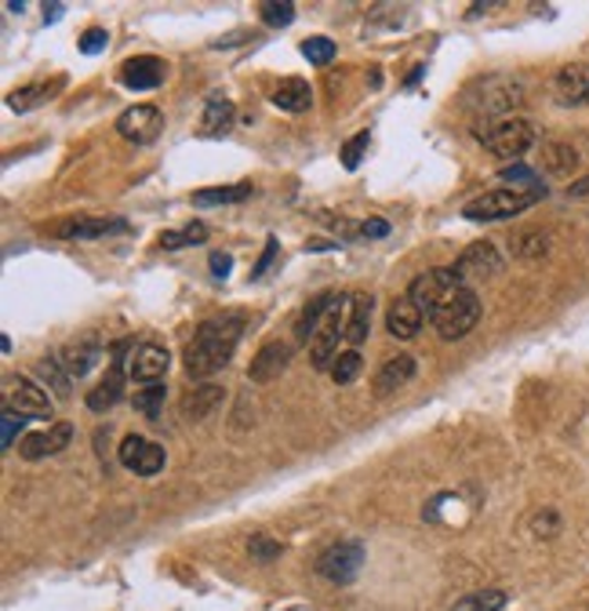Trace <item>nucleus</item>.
Returning a JSON list of instances; mask_svg holds the SVG:
<instances>
[{
	"mask_svg": "<svg viewBox=\"0 0 589 611\" xmlns=\"http://www.w3.org/2000/svg\"><path fill=\"white\" fill-rule=\"evenodd\" d=\"M165 401H168V390L160 382L157 386H143V390L135 393V411H143L146 419H160Z\"/></svg>",
	"mask_w": 589,
	"mask_h": 611,
	"instance_id": "473e14b6",
	"label": "nucleus"
},
{
	"mask_svg": "<svg viewBox=\"0 0 589 611\" xmlns=\"http://www.w3.org/2000/svg\"><path fill=\"white\" fill-rule=\"evenodd\" d=\"M524 98V87L513 84V81H492L484 87V98H481V109L484 114H509L513 106H520Z\"/></svg>",
	"mask_w": 589,
	"mask_h": 611,
	"instance_id": "393cba45",
	"label": "nucleus"
},
{
	"mask_svg": "<svg viewBox=\"0 0 589 611\" xmlns=\"http://www.w3.org/2000/svg\"><path fill=\"white\" fill-rule=\"evenodd\" d=\"M208 266H211V273H215L219 281H222V277H230V270H233V255H225V252H211Z\"/></svg>",
	"mask_w": 589,
	"mask_h": 611,
	"instance_id": "37998d69",
	"label": "nucleus"
},
{
	"mask_svg": "<svg viewBox=\"0 0 589 611\" xmlns=\"http://www.w3.org/2000/svg\"><path fill=\"white\" fill-rule=\"evenodd\" d=\"M0 426H4V436H0V447H8L15 444V436L22 433V426H27V415H19V411H11V408H4V415H0Z\"/></svg>",
	"mask_w": 589,
	"mask_h": 611,
	"instance_id": "ea45409f",
	"label": "nucleus"
},
{
	"mask_svg": "<svg viewBox=\"0 0 589 611\" xmlns=\"http://www.w3.org/2000/svg\"><path fill=\"white\" fill-rule=\"evenodd\" d=\"M244 331V317L241 314H222L211 317L197 328L193 343L186 346L182 365L190 379H211L215 371H222L233 360V349L241 343Z\"/></svg>",
	"mask_w": 589,
	"mask_h": 611,
	"instance_id": "f257e3e1",
	"label": "nucleus"
},
{
	"mask_svg": "<svg viewBox=\"0 0 589 611\" xmlns=\"http://www.w3.org/2000/svg\"><path fill=\"white\" fill-rule=\"evenodd\" d=\"M303 55L313 62V66H328V62L335 59V44L328 41V36H309V41H303Z\"/></svg>",
	"mask_w": 589,
	"mask_h": 611,
	"instance_id": "e433bc0d",
	"label": "nucleus"
},
{
	"mask_svg": "<svg viewBox=\"0 0 589 611\" xmlns=\"http://www.w3.org/2000/svg\"><path fill=\"white\" fill-rule=\"evenodd\" d=\"M365 149H368V131H360L357 139H349V143L343 146V165H346V171H354V168L360 165Z\"/></svg>",
	"mask_w": 589,
	"mask_h": 611,
	"instance_id": "a19ab883",
	"label": "nucleus"
},
{
	"mask_svg": "<svg viewBox=\"0 0 589 611\" xmlns=\"http://www.w3.org/2000/svg\"><path fill=\"white\" fill-rule=\"evenodd\" d=\"M498 175H503L506 182L517 186V190H543V182H538V175H535L532 168H524V165H506Z\"/></svg>",
	"mask_w": 589,
	"mask_h": 611,
	"instance_id": "58836bf2",
	"label": "nucleus"
},
{
	"mask_svg": "<svg viewBox=\"0 0 589 611\" xmlns=\"http://www.w3.org/2000/svg\"><path fill=\"white\" fill-rule=\"evenodd\" d=\"M349 295H335V303L328 309V317L320 320L317 335L309 343V360L317 371H332L335 357H338V343L346 339V317H349Z\"/></svg>",
	"mask_w": 589,
	"mask_h": 611,
	"instance_id": "20e7f679",
	"label": "nucleus"
},
{
	"mask_svg": "<svg viewBox=\"0 0 589 611\" xmlns=\"http://www.w3.org/2000/svg\"><path fill=\"white\" fill-rule=\"evenodd\" d=\"M132 227L117 215L109 219H66L59 222V227L52 230L55 236H62V241H98V236H117V233H128Z\"/></svg>",
	"mask_w": 589,
	"mask_h": 611,
	"instance_id": "ddd939ff",
	"label": "nucleus"
},
{
	"mask_svg": "<svg viewBox=\"0 0 589 611\" xmlns=\"http://www.w3.org/2000/svg\"><path fill=\"white\" fill-rule=\"evenodd\" d=\"M425 320L433 324L437 335L448 343H459V339H466V335L477 328V320H481V295L470 288L466 281H455L451 288L437 298V303L430 306V314H425Z\"/></svg>",
	"mask_w": 589,
	"mask_h": 611,
	"instance_id": "f03ea898",
	"label": "nucleus"
},
{
	"mask_svg": "<svg viewBox=\"0 0 589 611\" xmlns=\"http://www.w3.org/2000/svg\"><path fill=\"white\" fill-rule=\"evenodd\" d=\"M106 44H109V33H106L103 27L87 30V33L81 36V52H84V55H95V52H103Z\"/></svg>",
	"mask_w": 589,
	"mask_h": 611,
	"instance_id": "79ce46f5",
	"label": "nucleus"
},
{
	"mask_svg": "<svg viewBox=\"0 0 589 611\" xmlns=\"http://www.w3.org/2000/svg\"><path fill=\"white\" fill-rule=\"evenodd\" d=\"M287 365H292V343H266L252 357L248 379H252V382H273L277 376H284Z\"/></svg>",
	"mask_w": 589,
	"mask_h": 611,
	"instance_id": "2eb2a0df",
	"label": "nucleus"
},
{
	"mask_svg": "<svg viewBox=\"0 0 589 611\" xmlns=\"http://www.w3.org/2000/svg\"><path fill=\"white\" fill-rule=\"evenodd\" d=\"M481 143L492 149L498 160H513V165H517V160L535 146V124L524 117H503L492 131L481 135Z\"/></svg>",
	"mask_w": 589,
	"mask_h": 611,
	"instance_id": "39448f33",
	"label": "nucleus"
},
{
	"mask_svg": "<svg viewBox=\"0 0 589 611\" xmlns=\"http://www.w3.org/2000/svg\"><path fill=\"white\" fill-rule=\"evenodd\" d=\"M259 15H262L266 27H292L295 4H277V0H266V4H259Z\"/></svg>",
	"mask_w": 589,
	"mask_h": 611,
	"instance_id": "c9c22d12",
	"label": "nucleus"
},
{
	"mask_svg": "<svg viewBox=\"0 0 589 611\" xmlns=\"http://www.w3.org/2000/svg\"><path fill=\"white\" fill-rule=\"evenodd\" d=\"M568 193H571V197H589V179H579Z\"/></svg>",
	"mask_w": 589,
	"mask_h": 611,
	"instance_id": "09e8293b",
	"label": "nucleus"
},
{
	"mask_svg": "<svg viewBox=\"0 0 589 611\" xmlns=\"http://www.w3.org/2000/svg\"><path fill=\"white\" fill-rule=\"evenodd\" d=\"M36 379H41V386L44 390H52V393H59V397H70V371H66V365H59V357L55 354H44L41 360H36Z\"/></svg>",
	"mask_w": 589,
	"mask_h": 611,
	"instance_id": "c85d7f7f",
	"label": "nucleus"
},
{
	"mask_svg": "<svg viewBox=\"0 0 589 611\" xmlns=\"http://www.w3.org/2000/svg\"><path fill=\"white\" fill-rule=\"evenodd\" d=\"M62 87V77L52 81V84H30V87H19V92L8 95V106L15 109V114H30V109H36L41 103H48L55 92Z\"/></svg>",
	"mask_w": 589,
	"mask_h": 611,
	"instance_id": "c756f323",
	"label": "nucleus"
},
{
	"mask_svg": "<svg viewBox=\"0 0 589 611\" xmlns=\"http://www.w3.org/2000/svg\"><path fill=\"white\" fill-rule=\"evenodd\" d=\"M503 270H506L503 255H498V247H495V244H487V241L470 244L466 252L459 255V262H455V273H459L462 281L498 277V273H503Z\"/></svg>",
	"mask_w": 589,
	"mask_h": 611,
	"instance_id": "9d476101",
	"label": "nucleus"
},
{
	"mask_svg": "<svg viewBox=\"0 0 589 611\" xmlns=\"http://www.w3.org/2000/svg\"><path fill=\"white\" fill-rule=\"evenodd\" d=\"M62 15V4H44V22H55Z\"/></svg>",
	"mask_w": 589,
	"mask_h": 611,
	"instance_id": "8fccbe9b",
	"label": "nucleus"
},
{
	"mask_svg": "<svg viewBox=\"0 0 589 611\" xmlns=\"http://www.w3.org/2000/svg\"><path fill=\"white\" fill-rule=\"evenodd\" d=\"M273 255H277V241H273V236H270L266 252H262V259H259V266L252 270V281H259V277H262V273H266V266H270V262H273Z\"/></svg>",
	"mask_w": 589,
	"mask_h": 611,
	"instance_id": "c03bdc74",
	"label": "nucleus"
},
{
	"mask_svg": "<svg viewBox=\"0 0 589 611\" xmlns=\"http://www.w3.org/2000/svg\"><path fill=\"white\" fill-rule=\"evenodd\" d=\"M168 77V66L157 55H135L120 66V84L128 92H154Z\"/></svg>",
	"mask_w": 589,
	"mask_h": 611,
	"instance_id": "f8f14e48",
	"label": "nucleus"
},
{
	"mask_svg": "<svg viewBox=\"0 0 589 611\" xmlns=\"http://www.w3.org/2000/svg\"><path fill=\"white\" fill-rule=\"evenodd\" d=\"M509 597L503 590H477V593H466L459 597L455 604H451V611H503Z\"/></svg>",
	"mask_w": 589,
	"mask_h": 611,
	"instance_id": "2f4dec72",
	"label": "nucleus"
},
{
	"mask_svg": "<svg viewBox=\"0 0 589 611\" xmlns=\"http://www.w3.org/2000/svg\"><path fill=\"white\" fill-rule=\"evenodd\" d=\"M513 255L524 259V262H538L549 255V233L543 230H524L513 236Z\"/></svg>",
	"mask_w": 589,
	"mask_h": 611,
	"instance_id": "7c9ffc66",
	"label": "nucleus"
},
{
	"mask_svg": "<svg viewBox=\"0 0 589 611\" xmlns=\"http://www.w3.org/2000/svg\"><path fill=\"white\" fill-rule=\"evenodd\" d=\"M248 554H252V560H259V565H270V560H277L284 554V546L277 539H270V535H252V539H248Z\"/></svg>",
	"mask_w": 589,
	"mask_h": 611,
	"instance_id": "f704fd0d",
	"label": "nucleus"
},
{
	"mask_svg": "<svg viewBox=\"0 0 589 611\" xmlns=\"http://www.w3.org/2000/svg\"><path fill=\"white\" fill-rule=\"evenodd\" d=\"M160 131H165V114L157 106H132L117 117V135L124 143L149 146Z\"/></svg>",
	"mask_w": 589,
	"mask_h": 611,
	"instance_id": "1a4fd4ad",
	"label": "nucleus"
},
{
	"mask_svg": "<svg viewBox=\"0 0 589 611\" xmlns=\"http://www.w3.org/2000/svg\"><path fill=\"white\" fill-rule=\"evenodd\" d=\"M390 233V222L386 219H368L365 227H360V236H386Z\"/></svg>",
	"mask_w": 589,
	"mask_h": 611,
	"instance_id": "49530a36",
	"label": "nucleus"
},
{
	"mask_svg": "<svg viewBox=\"0 0 589 611\" xmlns=\"http://www.w3.org/2000/svg\"><path fill=\"white\" fill-rule=\"evenodd\" d=\"M168 368H171L168 349L157 346V343H143L128 360V376L139 386H157L160 379L168 376Z\"/></svg>",
	"mask_w": 589,
	"mask_h": 611,
	"instance_id": "9b49d317",
	"label": "nucleus"
},
{
	"mask_svg": "<svg viewBox=\"0 0 589 611\" xmlns=\"http://www.w3.org/2000/svg\"><path fill=\"white\" fill-rule=\"evenodd\" d=\"M371 309H375V298H371V295H349L346 343L354 346V349L371 335Z\"/></svg>",
	"mask_w": 589,
	"mask_h": 611,
	"instance_id": "412c9836",
	"label": "nucleus"
},
{
	"mask_svg": "<svg viewBox=\"0 0 589 611\" xmlns=\"http://www.w3.org/2000/svg\"><path fill=\"white\" fill-rule=\"evenodd\" d=\"M120 466L135 473V477H157V473L168 466V452L139 433H128L120 441Z\"/></svg>",
	"mask_w": 589,
	"mask_h": 611,
	"instance_id": "0eeeda50",
	"label": "nucleus"
},
{
	"mask_svg": "<svg viewBox=\"0 0 589 611\" xmlns=\"http://www.w3.org/2000/svg\"><path fill=\"white\" fill-rule=\"evenodd\" d=\"M222 401H225V390L222 386H200V390H193L190 397L182 401V415L190 419V422H208L215 411L222 408Z\"/></svg>",
	"mask_w": 589,
	"mask_h": 611,
	"instance_id": "4be33fe9",
	"label": "nucleus"
},
{
	"mask_svg": "<svg viewBox=\"0 0 589 611\" xmlns=\"http://www.w3.org/2000/svg\"><path fill=\"white\" fill-rule=\"evenodd\" d=\"M332 303H335V295H332V292H324V295L309 298V303L303 306V314H298V320H295V346H306V343H313V335H317L320 320L328 317Z\"/></svg>",
	"mask_w": 589,
	"mask_h": 611,
	"instance_id": "aec40b11",
	"label": "nucleus"
},
{
	"mask_svg": "<svg viewBox=\"0 0 589 611\" xmlns=\"http://www.w3.org/2000/svg\"><path fill=\"white\" fill-rule=\"evenodd\" d=\"M182 233H186V244H200V241H204V236H208V230L200 227V222H193V227H186Z\"/></svg>",
	"mask_w": 589,
	"mask_h": 611,
	"instance_id": "de8ad7c7",
	"label": "nucleus"
},
{
	"mask_svg": "<svg viewBox=\"0 0 589 611\" xmlns=\"http://www.w3.org/2000/svg\"><path fill=\"white\" fill-rule=\"evenodd\" d=\"M360 568H365V542H357V539L335 542L317 557V576L335 586L354 582L360 576Z\"/></svg>",
	"mask_w": 589,
	"mask_h": 611,
	"instance_id": "423d86ee",
	"label": "nucleus"
},
{
	"mask_svg": "<svg viewBox=\"0 0 589 611\" xmlns=\"http://www.w3.org/2000/svg\"><path fill=\"white\" fill-rule=\"evenodd\" d=\"M273 106L284 109V114H303L313 106V87L303 77H287L273 87Z\"/></svg>",
	"mask_w": 589,
	"mask_h": 611,
	"instance_id": "6ab92c4d",
	"label": "nucleus"
},
{
	"mask_svg": "<svg viewBox=\"0 0 589 611\" xmlns=\"http://www.w3.org/2000/svg\"><path fill=\"white\" fill-rule=\"evenodd\" d=\"M165 252H179V247H190L186 244V233H160V241H157Z\"/></svg>",
	"mask_w": 589,
	"mask_h": 611,
	"instance_id": "a18cd8bd",
	"label": "nucleus"
},
{
	"mask_svg": "<svg viewBox=\"0 0 589 611\" xmlns=\"http://www.w3.org/2000/svg\"><path fill=\"white\" fill-rule=\"evenodd\" d=\"M560 531V514L557 509H538V514L532 517V535L535 539H557Z\"/></svg>",
	"mask_w": 589,
	"mask_h": 611,
	"instance_id": "4c0bfd02",
	"label": "nucleus"
},
{
	"mask_svg": "<svg viewBox=\"0 0 589 611\" xmlns=\"http://www.w3.org/2000/svg\"><path fill=\"white\" fill-rule=\"evenodd\" d=\"M546 197V190H492L477 197V201L462 204V219L470 222H503V219H517L520 211H528Z\"/></svg>",
	"mask_w": 589,
	"mask_h": 611,
	"instance_id": "7ed1b4c3",
	"label": "nucleus"
},
{
	"mask_svg": "<svg viewBox=\"0 0 589 611\" xmlns=\"http://www.w3.org/2000/svg\"><path fill=\"white\" fill-rule=\"evenodd\" d=\"M543 171L557 175V179H568V175L579 171V149L568 143H546L543 146Z\"/></svg>",
	"mask_w": 589,
	"mask_h": 611,
	"instance_id": "a878e982",
	"label": "nucleus"
},
{
	"mask_svg": "<svg viewBox=\"0 0 589 611\" xmlns=\"http://www.w3.org/2000/svg\"><path fill=\"white\" fill-rule=\"evenodd\" d=\"M233 120H236V109H233L230 98L211 95L208 106H204V120H200V128H204V135H225L233 128Z\"/></svg>",
	"mask_w": 589,
	"mask_h": 611,
	"instance_id": "cd10ccee",
	"label": "nucleus"
},
{
	"mask_svg": "<svg viewBox=\"0 0 589 611\" xmlns=\"http://www.w3.org/2000/svg\"><path fill=\"white\" fill-rule=\"evenodd\" d=\"M120 401H124V368L113 365V368L106 371V379L98 382L92 393H87V408L103 415V411H109L113 404H120Z\"/></svg>",
	"mask_w": 589,
	"mask_h": 611,
	"instance_id": "b1692460",
	"label": "nucleus"
},
{
	"mask_svg": "<svg viewBox=\"0 0 589 611\" xmlns=\"http://www.w3.org/2000/svg\"><path fill=\"white\" fill-rule=\"evenodd\" d=\"M360 365H365V360H360L357 349H346V354H338V357H335V365H332V379H335L338 386H349V382H354V379L360 376Z\"/></svg>",
	"mask_w": 589,
	"mask_h": 611,
	"instance_id": "72a5a7b5",
	"label": "nucleus"
},
{
	"mask_svg": "<svg viewBox=\"0 0 589 611\" xmlns=\"http://www.w3.org/2000/svg\"><path fill=\"white\" fill-rule=\"evenodd\" d=\"M4 408L19 411L27 419H52L55 404L41 382L33 379H8V393H4Z\"/></svg>",
	"mask_w": 589,
	"mask_h": 611,
	"instance_id": "6e6552de",
	"label": "nucleus"
},
{
	"mask_svg": "<svg viewBox=\"0 0 589 611\" xmlns=\"http://www.w3.org/2000/svg\"><path fill=\"white\" fill-rule=\"evenodd\" d=\"M255 193L252 182H236V186H215V190H200L193 193V208H222V204H236L248 201Z\"/></svg>",
	"mask_w": 589,
	"mask_h": 611,
	"instance_id": "bb28decb",
	"label": "nucleus"
},
{
	"mask_svg": "<svg viewBox=\"0 0 589 611\" xmlns=\"http://www.w3.org/2000/svg\"><path fill=\"white\" fill-rule=\"evenodd\" d=\"M416 371H419L416 357H408V354H400V357H393V360H386L382 371H379V376H375V393H379V397L397 393L400 386H408L411 379H416Z\"/></svg>",
	"mask_w": 589,
	"mask_h": 611,
	"instance_id": "a211bd4d",
	"label": "nucleus"
},
{
	"mask_svg": "<svg viewBox=\"0 0 589 611\" xmlns=\"http://www.w3.org/2000/svg\"><path fill=\"white\" fill-rule=\"evenodd\" d=\"M554 92L564 106H589V66L586 62H575V66H564L554 81Z\"/></svg>",
	"mask_w": 589,
	"mask_h": 611,
	"instance_id": "dca6fc26",
	"label": "nucleus"
},
{
	"mask_svg": "<svg viewBox=\"0 0 589 611\" xmlns=\"http://www.w3.org/2000/svg\"><path fill=\"white\" fill-rule=\"evenodd\" d=\"M422 320H425L422 309L404 295V298H397V303L390 306V314H386V328H390L393 339L411 343V339H416V335L422 331Z\"/></svg>",
	"mask_w": 589,
	"mask_h": 611,
	"instance_id": "f3484780",
	"label": "nucleus"
},
{
	"mask_svg": "<svg viewBox=\"0 0 589 611\" xmlns=\"http://www.w3.org/2000/svg\"><path fill=\"white\" fill-rule=\"evenodd\" d=\"M98 360H103V346H98V339H81V343L66 346V354H62V365H66L73 379H84Z\"/></svg>",
	"mask_w": 589,
	"mask_h": 611,
	"instance_id": "5701e85b",
	"label": "nucleus"
},
{
	"mask_svg": "<svg viewBox=\"0 0 589 611\" xmlns=\"http://www.w3.org/2000/svg\"><path fill=\"white\" fill-rule=\"evenodd\" d=\"M73 436V426L70 422H55L52 430H41V433H27L19 441V455L27 459V463H36V459H48V455H59L66 452Z\"/></svg>",
	"mask_w": 589,
	"mask_h": 611,
	"instance_id": "4468645a",
	"label": "nucleus"
}]
</instances>
